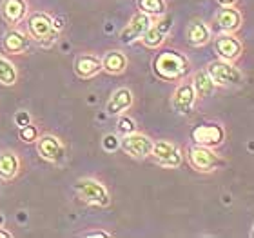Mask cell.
I'll list each match as a JSON object with an SVG mask.
<instances>
[{
	"instance_id": "obj_5",
	"label": "cell",
	"mask_w": 254,
	"mask_h": 238,
	"mask_svg": "<svg viewBox=\"0 0 254 238\" xmlns=\"http://www.w3.org/2000/svg\"><path fill=\"white\" fill-rule=\"evenodd\" d=\"M122 148L126 153H129L134 159H145L151 155V149H153V142L151 138L142 135V133H129L126 135L122 140Z\"/></svg>"
},
{
	"instance_id": "obj_31",
	"label": "cell",
	"mask_w": 254,
	"mask_h": 238,
	"mask_svg": "<svg viewBox=\"0 0 254 238\" xmlns=\"http://www.w3.org/2000/svg\"><path fill=\"white\" fill-rule=\"evenodd\" d=\"M216 2L220 5H234V2H236V0H216Z\"/></svg>"
},
{
	"instance_id": "obj_6",
	"label": "cell",
	"mask_w": 254,
	"mask_h": 238,
	"mask_svg": "<svg viewBox=\"0 0 254 238\" xmlns=\"http://www.w3.org/2000/svg\"><path fill=\"white\" fill-rule=\"evenodd\" d=\"M223 127L218 124H207V126H198L192 129V140L198 146H205V148H214L223 142Z\"/></svg>"
},
{
	"instance_id": "obj_7",
	"label": "cell",
	"mask_w": 254,
	"mask_h": 238,
	"mask_svg": "<svg viewBox=\"0 0 254 238\" xmlns=\"http://www.w3.org/2000/svg\"><path fill=\"white\" fill-rule=\"evenodd\" d=\"M171 27H173V16L171 15H165L162 16L156 24L147 27V31L143 33V44L147 46V48H160L162 44H164L165 37H167V33L171 31Z\"/></svg>"
},
{
	"instance_id": "obj_12",
	"label": "cell",
	"mask_w": 254,
	"mask_h": 238,
	"mask_svg": "<svg viewBox=\"0 0 254 238\" xmlns=\"http://www.w3.org/2000/svg\"><path fill=\"white\" fill-rule=\"evenodd\" d=\"M194 100H196V93H194V87L192 84H182L175 93V98H173V106L178 113H190L192 106H194Z\"/></svg>"
},
{
	"instance_id": "obj_1",
	"label": "cell",
	"mask_w": 254,
	"mask_h": 238,
	"mask_svg": "<svg viewBox=\"0 0 254 238\" xmlns=\"http://www.w3.org/2000/svg\"><path fill=\"white\" fill-rule=\"evenodd\" d=\"M153 68H154L156 77H160L162 80H167V82H173V80L182 79V77L187 73L189 60L182 53L175 51V49H169V51L160 53L158 57L154 59Z\"/></svg>"
},
{
	"instance_id": "obj_29",
	"label": "cell",
	"mask_w": 254,
	"mask_h": 238,
	"mask_svg": "<svg viewBox=\"0 0 254 238\" xmlns=\"http://www.w3.org/2000/svg\"><path fill=\"white\" fill-rule=\"evenodd\" d=\"M15 122H16V126H27V124H31V117H29V113L27 111H18L15 115Z\"/></svg>"
},
{
	"instance_id": "obj_25",
	"label": "cell",
	"mask_w": 254,
	"mask_h": 238,
	"mask_svg": "<svg viewBox=\"0 0 254 238\" xmlns=\"http://www.w3.org/2000/svg\"><path fill=\"white\" fill-rule=\"evenodd\" d=\"M38 137V131L37 127H33L31 124H27V126L20 127V138L24 142H35Z\"/></svg>"
},
{
	"instance_id": "obj_11",
	"label": "cell",
	"mask_w": 254,
	"mask_h": 238,
	"mask_svg": "<svg viewBox=\"0 0 254 238\" xmlns=\"http://www.w3.org/2000/svg\"><path fill=\"white\" fill-rule=\"evenodd\" d=\"M38 155L42 157L44 160H49V162H59L64 157V146L57 137H51V135H46V137L40 138L38 142Z\"/></svg>"
},
{
	"instance_id": "obj_32",
	"label": "cell",
	"mask_w": 254,
	"mask_h": 238,
	"mask_svg": "<svg viewBox=\"0 0 254 238\" xmlns=\"http://www.w3.org/2000/svg\"><path fill=\"white\" fill-rule=\"evenodd\" d=\"M0 238H11L9 231H4V229H0Z\"/></svg>"
},
{
	"instance_id": "obj_14",
	"label": "cell",
	"mask_w": 254,
	"mask_h": 238,
	"mask_svg": "<svg viewBox=\"0 0 254 238\" xmlns=\"http://www.w3.org/2000/svg\"><path fill=\"white\" fill-rule=\"evenodd\" d=\"M216 20L223 31L233 33L242 26V13L238 9H234L233 5H222V9L218 11Z\"/></svg>"
},
{
	"instance_id": "obj_28",
	"label": "cell",
	"mask_w": 254,
	"mask_h": 238,
	"mask_svg": "<svg viewBox=\"0 0 254 238\" xmlns=\"http://www.w3.org/2000/svg\"><path fill=\"white\" fill-rule=\"evenodd\" d=\"M102 144H104V149H106V151H115V149L120 146V142H118V138L115 137V135H107Z\"/></svg>"
},
{
	"instance_id": "obj_10",
	"label": "cell",
	"mask_w": 254,
	"mask_h": 238,
	"mask_svg": "<svg viewBox=\"0 0 254 238\" xmlns=\"http://www.w3.org/2000/svg\"><path fill=\"white\" fill-rule=\"evenodd\" d=\"M214 48H216V53L222 57L223 60H234L238 59L240 53H242V42L238 38H234L233 35H222L214 40Z\"/></svg>"
},
{
	"instance_id": "obj_2",
	"label": "cell",
	"mask_w": 254,
	"mask_h": 238,
	"mask_svg": "<svg viewBox=\"0 0 254 238\" xmlns=\"http://www.w3.org/2000/svg\"><path fill=\"white\" fill-rule=\"evenodd\" d=\"M27 29H29V35L33 38H37L38 42L46 44V46H49V44H53L57 40V31H55L53 27V20L46 13H35V15L29 16Z\"/></svg>"
},
{
	"instance_id": "obj_19",
	"label": "cell",
	"mask_w": 254,
	"mask_h": 238,
	"mask_svg": "<svg viewBox=\"0 0 254 238\" xmlns=\"http://www.w3.org/2000/svg\"><path fill=\"white\" fill-rule=\"evenodd\" d=\"M27 46H29V38H27L26 35H22L20 31L5 33V37H4L5 51H9V53H22V51L27 49Z\"/></svg>"
},
{
	"instance_id": "obj_22",
	"label": "cell",
	"mask_w": 254,
	"mask_h": 238,
	"mask_svg": "<svg viewBox=\"0 0 254 238\" xmlns=\"http://www.w3.org/2000/svg\"><path fill=\"white\" fill-rule=\"evenodd\" d=\"M176 151H178V149H176L175 144L167 142V140H162V142L153 144V149H151V153L154 155V159L158 160V164L160 162H164V160L171 159Z\"/></svg>"
},
{
	"instance_id": "obj_17",
	"label": "cell",
	"mask_w": 254,
	"mask_h": 238,
	"mask_svg": "<svg viewBox=\"0 0 254 238\" xmlns=\"http://www.w3.org/2000/svg\"><path fill=\"white\" fill-rule=\"evenodd\" d=\"M131 104H132V93L124 87V89H118L117 93L111 96V100L107 102L106 111L109 113V115H118V113L129 109Z\"/></svg>"
},
{
	"instance_id": "obj_18",
	"label": "cell",
	"mask_w": 254,
	"mask_h": 238,
	"mask_svg": "<svg viewBox=\"0 0 254 238\" xmlns=\"http://www.w3.org/2000/svg\"><path fill=\"white\" fill-rule=\"evenodd\" d=\"M209 38H211V31L203 22H190L189 27H187V42L190 46H203V44L209 42Z\"/></svg>"
},
{
	"instance_id": "obj_24",
	"label": "cell",
	"mask_w": 254,
	"mask_h": 238,
	"mask_svg": "<svg viewBox=\"0 0 254 238\" xmlns=\"http://www.w3.org/2000/svg\"><path fill=\"white\" fill-rule=\"evenodd\" d=\"M140 9L145 15H162L165 11V0H140Z\"/></svg>"
},
{
	"instance_id": "obj_30",
	"label": "cell",
	"mask_w": 254,
	"mask_h": 238,
	"mask_svg": "<svg viewBox=\"0 0 254 238\" xmlns=\"http://www.w3.org/2000/svg\"><path fill=\"white\" fill-rule=\"evenodd\" d=\"M84 237H87V238H109V233H106V231H89V233H85Z\"/></svg>"
},
{
	"instance_id": "obj_9",
	"label": "cell",
	"mask_w": 254,
	"mask_h": 238,
	"mask_svg": "<svg viewBox=\"0 0 254 238\" xmlns=\"http://www.w3.org/2000/svg\"><path fill=\"white\" fill-rule=\"evenodd\" d=\"M151 26V16L145 15V13H136L132 16L131 22L127 24V27L120 35V40L124 44H132L136 42L138 38L143 37V33L147 31V27Z\"/></svg>"
},
{
	"instance_id": "obj_20",
	"label": "cell",
	"mask_w": 254,
	"mask_h": 238,
	"mask_svg": "<svg viewBox=\"0 0 254 238\" xmlns=\"http://www.w3.org/2000/svg\"><path fill=\"white\" fill-rule=\"evenodd\" d=\"M18 173V159L15 153L4 151L0 153V178L9 180Z\"/></svg>"
},
{
	"instance_id": "obj_15",
	"label": "cell",
	"mask_w": 254,
	"mask_h": 238,
	"mask_svg": "<svg viewBox=\"0 0 254 238\" xmlns=\"http://www.w3.org/2000/svg\"><path fill=\"white\" fill-rule=\"evenodd\" d=\"M26 13V0H4V4H2V15L9 24H18L20 20H24Z\"/></svg>"
},
{
	"instance_id": "obj_16",
	"label": "cell",
	"mask_w": 254,
	"mask_h": 238,
	"mask_svg": "<svg viewBox=\"0 0 254 238\" xmlns=\"http://www.w3.org/2000/svg\"><path fill=\"white\" fill-rule=\"evenodd\" d=\"M127 68V57L118 51V49H113V51H107L102 59V69H106L107 73L118 75L122 73L124 69Z\"/></svg>"
},
{
	"instance_id": "obj_33",
	"label": "cell",
	"mask_w": 254,
	"mask_h": 238,
	"mask_svg": "<svg viewBox=\"0 0 254 238\" xmlns=\"http://www.w3.org/2000/svg\"><path fill=\"white\" fill-rule=\"evenodd\" d=\"M2 222H4V217H2V215H0V226H2Z\"/></svg>"
},
{
	"instance_id": "obj_23",
	"label": "cell",
	"mask_w": 254,
	"mask_h": 238,
	"mask_svg": "<svg viewBox=\"0 0 254 238\" xmlns=\"http://www.w3.org/2000/svg\"><path fill=\"white\" fill-rule=\"evenodd\" d=\"M0 82L4 85H13L16 82V69L11 62L0 57Z\"/></svg>"
},
{
	"instance_id": "obj_4",
	"label": "cell",
	"mask_w": 254,
	"mask_h": 238,
	"mask_svg": "<svg viewBox=\"0 0 254 238\" xmlns=\"http://www.w3.org/2000/svg\"><path fill=\"white\" fill-rule=\"evenodd\" d=\"M74 189L78 196L87 204H95V206H107L109 204V195L107 189L96 180H78L74 184Z\"/></svg>"
},
{
	"instance_id": "obj_13",
	"label": "cell",
	"mask_w": 254,
	"mask_h": 238,
	"mask_svg": "<svg viewBox=\"0 0 254 238\" xmlns=\"http://www.w3.org/2000/svg\"><path fill=\"white\" fill-rule=\"evenodd\" d=\"M74 71L82 79H91L102 71V60L95 55H80L74 62Z\"/></svg>"
},
{
	"instance_id": "obj_3",
	"label": "cell",
	"mask_w": 254,
	"mask_h": 238,
	"mask_svg": "<svg viewBox=\"0 0 254 238\" xmlns=\"http://www.w3.org/2000/svg\"><path fill=\"white\" fill-rule=\"evenodd\" d=\"M207 73L214 84L220 85H238L242 82V73L229 60H216L209 64Z\"/></svg>"
},
{
	"instance_id": "obj_21",
	"label": "cell",
	"mask_w": 254,
	"mask_h": 238,
	"mask_svg": "<svg viewBox=\"0 0 254 238\" xmlns=\"http://www.w3.org/2000/svg\"><path fill=\"white\" fill-rule=\"evenodd\" d=\"M214 82L212 79L209 77L207 71H198L194 75V82H192V87H194V93L196 96H200V98H205V96H211L212 91H214Z\"/></svg>"
},
{
	"instance_id": "obj_8",
	"label": "cell",
	"mask_w": 254,
	"mask_h": 238,
	"mask_svg": "<svg viewBox=\"0 0 254 238\" xmlns=\"http://www.w3.org/2000/svg\"><path fill=\"white\" fill-rule=\"evenodd\" d=\"M189 162L198 171H212L220 164V159L205 146H194L189 149Z\"/></svg>"
},
{
	"instance_id": "obj_26",
	"label": "cell",
	"mask_w": 254,
	"mask_h": 238,
	"mask_svg": "<svg viewBox=\"0 0 254 238\" xmlns=\"http://www.w3.org/2000/svg\"><path fill=\"white\" fill-rule=\"evenodd\" d=\"M118 129H120L124 135H129V133H132L134 129H136V126H134V122H132L129 117H122L120 120H118Z\"/></svg>"
},
{
	"instance_id": "obj_27",
	"label": "cell",
	"mask_w": 254,
	"mask_h": 238,
	"mask_svg": "<svg viewBox=\"0 0 254 238\" xmlns=\"http://www.w3.org/2000/svg\"><path fill=\"white\" fill-rule=\"evenodd\" d=\"M182 164V153L180 151H176L171 159L164 160V162H160V165H164V167H178Z\"/></svg>"
}]
</instances>
